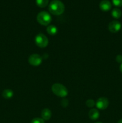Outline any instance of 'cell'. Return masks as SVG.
Returning <instances> with one entry per match:
<instances>
[{
    "instance_id": "cell-16",
    "label": "cell",
    "mask_w": 122,
    "mask_h": 123,
    "mask_svg": "<svg viewBox=\"0 0 122 123\" xmlns=\"http://www.w3.org/2000/svg\"><path fill=\"white\" fill-rule=\"evenodd\" d=\"M31 123H45L44 120L41 118H35L31 121Z\"/></svg>"
},
{
    "instance_id": "cell-17",
    "label": "cell",
    "mask_w": 122,
    "mask_h": 123,
    "mask_svg": "<svg viewBox=\"0 0 122 123\" xmlns=\"http://www.w3.org/2000/svg\"><path fill=\"white\" fill-rule=\"evenodd\" d=\"M112 4L116 7H122V0H112Z\"/></svg>"
},
{
    "instance_id": "cell-18",
    "label": "cell",
    "mask_w": 122,
    "mask_h": 123,
    "mask_svg": "<svg viewBox=\"0 0 122 123\" xmlns=\"http://www.w3.org/2000/svg\"><path fill=\"white\" fill-rule=\"evenodd\" d=\"M116 60L118 63L122 64V55H117L116 58Z\"/></svg>"
},
{
    "instance_id": "cell-21",
    "label": "cell",
    "mask_w": 122,
    "mask_h": 123,
    "mask_svg": "<svg viewBox=\"0 0 122 123\" xmlns=\"http://www.w3.org/2000/svg\"><path fill=\"white\" fill-rule=\"evenodd\" d=\"M117 123H122V119H121V120H120L119 121L117 122Z\"/></svg>"
},
{
    "instance_id": "cell-3",
    "label": "cell",
    "mask_w": 122,
    "mask_h": 123,
    "mask_svg": "<svg viewBox=\"0 0 122 123\" xmlns=\"http://www.w3.org/2000/svg\"><path fill=\"white\" fill-rule=\"evenodd\" d=\"M37 20L40 25L47 26L51 22V17L48 12L43 11L37 14Z\"/></svg>"
},
{
    "instance_id": "cell-2",
    "label": "cell",
    "mask_w": 122,
    "mask_h": 123,
    "mask_svg": "<svg viewBox=\"0 0 122 123\" xmlns=\"http://www.w3.org/2000/svg\"><path fill=\"white\" fill-rule=\"evenodd\" d=\"M52 92L60 97H65L68 94V90L63 85L61 84H54L51 86Z\"/></svg>"
},
{
    "instance_id": "cell-6",
    "label": "cell",
    "mask_w": 122,
    "mask_h": 123,
    "mask_svg": "<svg viewBox=\"0 0 122 123\" xmlns=\"http://www.w3.org/2000/svg\"><path fill=\"white\" fill-rule=\"evenodd\" d=\"M109 105V101L106 97H100L98 98L96 103V106L100 110H104L106 109Z\"/></svg>"
},
{
    "instance_id": "cell-5",
    "label": "cell",
    "mask_w": 122,
    "mask_h": 123,
    "mask_svg": "<svg viewBox=\"0 0 122 123\" xmlns=\"http://www.w3.org/2000/svg\"><path fill=\"white\" fill-rule=\"evenodd\" d=\"M42 60L43 59L40 55L37 54H34L30 55L28 59V62L31 66H38L41 64Z\"/></svg>"
},
{
    "instance_id": "cell-10",
    "label": "cell",
    "mask_w": 122,
    "mask_h": 123,
    "mask_svg": "<svg viewBox=\"0 0 122 123\" xmlns=\"http://www.w3.org/2000/svg\"><path fill=\"white\" fill-rule=\"evenodd\" d=\"M100 116L99 112L96 109H92L89 112V117L92 120H96Z\"/></svg>"
},
{
    "instance_id": "cell-1",
    "label": "cell",
    "mask_w": 122,
    "mask_h": 123,
    "mask_svg": "<svg viewBox=\"0 0 122 123\" xmlns=\"http://www.w3.org/2000/svg\"><path fill=\"white\" fill-rule=\"evenodd\" d=\"M49 10L54 15H61L64 12L65 6L59 0H53L49 6Z\"/></svg>"
},
{
    "instance_id": "cell-4",
    "label": "cell",
    "mask_w": 122,
    "mask_h": 123,
    "mask_svg": "<svg viewBox=\"0 0 122 123\" xmlns=\"http://www.w3.org/2000/svg\"><path fill=\"white\" fill-rule=\"evenodd\" d=\"M35 42L37 46L41 48H44L49 44V40L45 35L42 33H39L35 36Z\"/></svg>"
},
{
    "instance_id": "cell-7",
    "label": "cell",
    "mask_w": 122,
    "mask_h": 123,
    "mask_svg": "<svg viewBox=\"0 0 122 123\" xmlns=\"http://www.w3.org/2000/svg\"><path fill=\"white\" fill-rule=\"evenodd\" d=\"M122 28V24L117 20L111 21L108 25V30L112 33H116L120 30Z\"/></svg>"
},
{
    "instance_id": "cell-22",
    "label": "cell",
    "mask_w": 122,
    "mask_h": 123,
    "mask_svg": "<svg viewBox=\"0 0 122 123\" xmlns=\"http://www.w3.org/2000/svg\"><path fill=\"white\" fill-rule=\"evenodd\" d=\"M101 123V122H96V123Z\"/></svg>"
},
{
    "instance_id": "cell-12",
    "label": "cell",
    "mask_w": 122,
    "mask_h": 123,
    "mask_svg": "<svg viewBox=\"0 0 122 123\" xmlns=\"http://www.w3.org/2000/svg\"><path fill=\"white\" fill-rule=\"evenodd\" d=\"M46 31L49 34L51 35V36H54L56 35L57 32V28L55 25H49L48 27L47 28Z\"/></svg>"
},
{
    "instance_id": "cell-11",
    "label": "cell",
    "mask_w": 122,
    "mask_h": 123,
    "mask_svg": "<svg viewBox=\"0 0 122 123\" xmlns=\"http://www.w3.org/2000/svg\"><path fill=\"white\" fill-rule=\"evenodd\" d=\"M14 95V92L11 90L10 89H7V90H4L2 92V96L4 98H6V99H9L11 98Z\"/></svg>"
},
{
    "instance_id": "cell-8",
    "label": "cell",
    "mask_w": 122,
    "mask_h": 123,
    "mask_svg": "<svg viewBox=\"0 0 122 123\" xmlns=\"http://www.w3.org/2000/svg\"><path fill=\"white\" fill-rule=\"evenodd\" d=\"M112 7L111 2L108 0H102L99 3V8L104 12H108L110 10Z\"/></svg>"
},
{
    "instance_id": "cell-9",
    "label": "cell",
    "mask_w": 122,
    "mask_h": 123,
    "mask_svg": "<svg viewBox=\"0 0 122 123\" xmlns=\"http://www.w3.org/2000/svg\"><path fill=\"white\" fill-rule=\"evenodd\" d=\"M51 112L48 108H45V109H43L41 113V118L43 119L44 120H49L51 117Z\"/></svg>"
},
{
    "instance_id": "cell-14",
    "label": "cell",
    "mask_w": 122,
    "mask_h": 123,
    "mask_svg": "<svg viewBox=\"0 0 122 123\" xmlns=\"http://www.w3.org/2000/svg\"><path fill=\"white\" fill-rule=\"evenodd\" d=\"M49 3V0H36V4L38 7L41 8H44L47 6Z\"/></svg>"
},
{
    "instance_id": "cell-20",
    "label": "cell",
    "mask_w": 122,
    "mask_h": 123,
    "mask_svg": "<svg viewBox=\"0 0 122 123\" xmlns=\"http://www.w3.org/2000/svg\"><path fill=\"white\" fill-rule=\"evenodd\" d=\"M120 70L122 73V64H121L120 66Z\"/></svg>"
},
{
    "instance_id": "cell-15",
    "label": "cell",
    "mask_w": 122,
    "mask_h": 123,
    "mask_svg": "<svg viewBox=\"0 0 122 123\" xmlns=\"http://www.w3.org/2000/svg\"><path fill=\"white\" fill-rule=\"evenodd\" d=\"M86 105L89 108H92V107H93L95 105V102H94V101L93 100L89 99L86 101Z\"/></svg>"
},
{
    "instance_id": "cell-19",
    "label": "cell",
    "mask_w": 122,
    "mask_h": 123,
    "mask_svg": "<svg viewBox=\"0 0 122 123\" xmlns=\"http://www.w3.org/2000/svg\"><path fill=\"white\" fill-rule=\"evenodd\" d=\"M61 105H62V106L67 107V106H68V100H65V99L62 100V102H61Z\"/></svg>"
},
{
    "instance_id": "cell-13",
    "label": "cell",
    "mask_w": 122,
    "mask_h": 123,
    "mask_svg": "<svg viewBox=\"0 0 122 123\" xmlns=\"http://www.w3.org/2000/svg\"><path fill=\"white\" fill-rule=\"evenodd\" d=\"M122 11L118 8H115L111 12V15L115 19H119L122 16Z\"/></svg>"
}]
</instances>
